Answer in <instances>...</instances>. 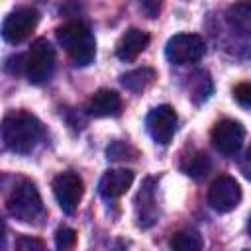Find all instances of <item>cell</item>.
<instances>
[{
	"label": "cell",
	"instance_id": "6da1fadb",
	"mask_svg": "<svg viewBox=\"0 0 251 251\" xmlns=\"http://www.w3.org/2000/svg\"><path fill=\"white\" fill-rule=\"evenodd\" d=\"M41 135H43V126L33 114L24 110H14L4 116L2 141L6 149L22 155L31 153L39 143Z\"/></svg>",
	"mask_w": 251,
	"mask_h": 251
},
{
	"label": "cell",
	"instance_id": "8fae6325",
	"mask_svg": "<svg viewBox=\"0 0 251 251\" xmlns=\"http://www.w3.org/2000/svg\"><path fill=\"white\" fill-rule=\"evenodd\" d=\"M133 171L129 169H110L102 175L98 190L106 200H114L127 192V188L133 184Z\"/></svg>",
	"mask_w": 251,
	"mask_h": 251
},
{
	"label": "cell",
	"instance_id": "5b68a950",
	"mask_svg": "<svg viewBox=\"0 0 251 251\" xmlns=\"http://www.w3.org/2000/svg\"><path fill=\"white\" fill-rule=\"evenodd\" d=\"M206 43L196 33H176L165 45V55L173 65L196 63L204 57Z\"/></svg>",
	"mask_w": 251,
	"mask_h": 251
},
{
	"label": "cell",
	"instance_id": "5bb4252c",
	"mask_svg": "<svg viewBox=\"0 0 251 251\" xmlns=\"http://www.w3.org/2000/svg\"><path fill=\"white\" fill-rule=\"evenodd\" d=\"M153 178H147L137 192V218H139V227H149L157 220V210H155V198H153Z\"/></svg>",
	"mask_w": 251,
	"mask_h": 251
},
{
	"label": "cell",
	"instance_id": "52a82bcc",
	"mask_svg": "<svg viewBox=\"0 0 251 251\" xmlns=\"http://www.w3.org/2000/svg\"><path fill=\"white\" fill-rule=\"evenodd\" d=\"M53 194L61 206V210L65 214H75L80 200H82V194H84V184H82V178L76 175V173H61L53 178Z\"/></svg>",
	"mask_w": 251,
	"mask_h": 251
},
{
	"label": "cell",
	"instance_id": "ac0fdd59",
	"mask_svg": "<svg viewBox=\"0 0 251 251\" xmlns=\"http://www.w3.org/2000/svg\"><path fill=\"white\" fill-rule=\"evenodd\" d=\"M180 169H182L184 175H188V176H192V178H200V176H204V175L210 171V159H208V155L202 153V151H190V153L182 159Z\"/></svg>",
	"mask_w": 251,
	"mask_h": 251
},
{
	"label": "cell",
	"instance_id": "4fadbf2b",
	"mask_svg": "<svg viewBox=\"0 0 251 251\" xmlns=\"http://www.w3.org/2000/svg\"><path fill=\"white\" fill-rule=\"evenodd\" d=\"M149 43V35L137 27H129L126 29V33L120 37L118 45H116V55L120 61H126V63H131L137 59L139 53L145 51Z\"/></svg>",
	"mask_w": 251,
	"mask_h": 251
},
{
	"label": "cell",
	"instance_id": "30bf717a",
	"mask_svg": "<svg viewBox=\"0 0 251 251\" xmlns=\"http://www.w3.org/2000/svg\"><path fill=\"white\" fill-rule=\"evenodd\" d=\"M147 131L153 137L155 143L159 145H169L173 141V135L176 131V112L173 106L169 104H161L157 108H153L147 114L145 120Z\"/></svg>",
	"mask_w": 251,
	"mask_h": 251
},
{
	"label": "cell",
	"instance_id": "cb8c5ba5",
	"mask_svg": "<svg viewBox=\"0 0 251 251\" xmlns=\"http://www.w3.org/2000/svg\"><path fill=\"white\" fill-rule=\"evenodd\" d=\"M137 2H139L141 12H143L147 18H157V16L161 14L163 0H137Z\"/></svg>",
	"mask_w": 251,
	"mask_h": 251
},
{
	"label": "cell",
	"instance_id": "d6986e66",
	"mask_svg": "<svg viewBox=\"0 0 251 251\" xmlns=\"http://www.w3.org/2000/svg\"><path fill=\"white\" fill-rule=\"evenodd\" d=\"M106 155H108V159H112V161H131V159L137 157V149L131 147V145L126 143V141H114L112 145H108Z\"/></svg>",
	"mask_w": 251,
	"mask_h": 251
},
{
	"label": "cell",
	"instance_id": "d4e9b609",
	"mask_svg": "<svg viewBox=\"0 0 251 251\" xmlns=\"http://www.w3.org/2000/svg\"><path fill=\"white\" fill-rule=\"evenodd\" d=\"M239 171H241V175H243L247 180H251V145L245 149L243 157L239 159Z\"/></svg>",
	"mask_w": 251,
	"mask_h": 251
},
{
	"label": "cell",
	"instance_id": "603a6c76",
	"mask_svg": "<svg viewBox=\"0 0 251 251\" xmlns=\"http://www.w3.org/2000/svg\"><path fill=\"white\" fill-rule=\"evenodd\" d=\"M45 247V243L41 239L29 237V235H22L20 239H16V249L20 251H41Z\"/></svg>",
	"mask_w": 251,
	"mask_h": 251
},
{
	"label": "cell",
	"instance_id": "3957f363",
	"mask_svg": "<svg viewBox=\"0 0 251 251\" xmlns=\"http://www.w3.org/2000/svg\"><path fill=\"white\" fill-rule=\"evenodd\" d=\"M6 208L10 216L24 224H33L43 216V200L31 180H20L12 188L6 200Z\"/></svg>",
	"mask_w": 251,
	"mask_h": 251
},
{
	"label": "cell",
	"instance_id": "277c9868",
	"mask_svg": "<svg viewBox=\"0 0 251 251\" xmlns=\"http://www.w3.org/2000/svg\"><path fill=\"white\" fill-rule=\"evenodd\" d=\"M24 71L31 84H43L55 71V49L43 37L35 39L24 59Z\"/></svg>",
	"mask_w": 251,
	"mask_h": 251
},
{
	"label": "cell",
	"instance_id": "484cf974",
	"mask_svg": "<svg viewBox=\"0 0 251 251\" xmlns=\"http://www.w3.org/2000/svg\"><path fill=\"white\" fill-rule=\"evenodd\" d=\"M247 231H249V235H251V218H249V222H247Z\"/></svg>",
	"mask_w": 251,
	"mask_h": 251
},
{
	"label": "cell",
	"instance_id": "7a4b0ae2",
	"mask_svg": "<svg viewBox=\"0 0 251 251\" xmlns=\"http://www.w3.org/2000/svg\"><path fill=\"white\" fill-rule=\"evenodd\" d=\"M57 39L76 67H86L94 61L96 41L90 27L82 22H69L57 27Z\"/></svg>",
	"mask_w": 251,
	"mask_h": 251
},
{
	"label": "cell",
	"instance_id": "9a60e30c",
	"mask_svg": "<svg viewBox=\"0 0 251 251\" xmlns=\"http://www.w3.org/2000/svg\"><path fill=\"white\" fill-rule=\"evenodd\" d=\"M226 20L233 29L241 33H249L251 31V0L233 2L226 12Z\"/></svg>",
	"mask_w": 251,
	"mask_h": 251
},
{
	"label": "cell",
	"instance_id": "7402d4cb",
	"mask_svg": "<svg viewBox=\"0 0 251 251\" xmlns=\"http://www.w3.org/2000/svg\"><path fill=\"white\" fill-rule=\"evenodd\" d=\"M233 98L239 106L251 108V82H239L233 88Z\"/></svg>",
	"mask_w": 251,
	"mask_h": 251
},
{
	"label": "cell",
	"instance_id": "ba28073f",
	"mask_svg": "<svg viewBox=\"0 0 251 251\" xmlns=\"http://www.w3.org/2000/svg\"><path fill=\"white\" fill-rule=\"evenodd\" d=\"M210 139H212V145L218 153H222L226 157H231V155L239 153V149L243 145V139H245V129L235 120H220L212 127Z\"/></svg>",
	"mask_w": 251,
	"mask_h": 251
},
{
	"label": "cell",
	"instance_id": "7c38bea8",
	"mask_svg": "<svg viewBox=\"0 0 251 251\" xmlns=\"http://www.w3.org/2000/svg\"><path fill=\"white\" fill-rule=\"evenodd\" d=\"M122 110V98L116 90L100 88L96 90L90 100L86 102V114L94 118H106V116H118Z\"/></svg>",
	"mask_w": 251,
	"mask_h": 251
},
{
	"label": "cell",
	"instance_id": "e0dca14e",
	"mask_svg": "<svg viewBox=\"0 0 251 251\" xmlns=\"http://www.w3.org/2000/svg\"><path fill=\"white\" fill-rule=\"evenodd\" d=\"M169 247L176 251H198L204 247L202 235L196 229H180L169 239Z\"/></svg>",
	"mask_w": 251,
	"mask_h": 251
},
{
	"label": "cell",
	"instance_id": "8992f818",
	"mask_svg": "<svg viewBox=\"0 0 251 251\" xmlns=\"http://www.w3.org/2000/svg\"><path fill=\"white\" fill-rule=\"evenodd\" d=\"M39 24V12L35 8H16L14 12H10L2 24V37L16 45L22 43L24 39H27L31 35V31L37 27Z\"/></svg>",
	"mask_w": 251,
	"mask_h": 251
},
{
	"label": "cell",
	"instance_id": "44dd1931",
	"mask_svg": "<svg viewBox=\"0 0 251 251\" xmlns=\"http://www.w3.org/2000/svg\"><path fill=\"white\" fill-rule=\"evenodd\" d=\"M55 245L57 249H63V251L73 249L76 245V231L71 227H59L55 231Z\"/></svg>",
	"mask_w": 251,
	"mask_h": 251
},
{
	"label": "cell",
	"instance_id": "2e32d148",
	"mask_svg": "<svg viewBox=\"0 0 251 251\" xmlns=\"http://www.w3.org/2000/svg\"><path fill=\"white\" fill-rule=\"evenodd\" d=\"M155 78H157V75H155L153 69L141 67V69H135V71H129V73L122 75L120 82H122L127 90H131V92H143L147 86L153 84Z\"/></svg>",
	"mask_w": 251,
	"mask_h": 251
},
{
	"label": "cell",
	"instance_id": "9c48e42d",
	"mask_svg": "<svg viewBox=\"0 0 251 251\" xmlns=\"http://www.w3.org/2000/svg\"><path fill=\"white\" fill-rule=\"evenodd\" d=\"M239 202H241V186L237 184V180L233 176L222 175L210 184L208 204L216 212H220V214L231 212L239 206Z\"/></svg>",
	"mask_w": 251,
	"mask_h": 251
},
{
	"label": "cell",
	"instance_id": "ffe728a7",
	"mask_svg": "<svg viewBox=\"0 0 251 251\" xmlns=\"http://www.w3.org/2000/svg\"><path fill=\"white\" fill-rule=\"evenodd\" d=\"M212 92V80L208 78V73H196L192 76V86H190V96L196 98V94L200 96V102L206 100Z\"/></svg>",
	"mask_w": 251,
	"mask_h": 251
}]
</instances>
